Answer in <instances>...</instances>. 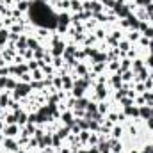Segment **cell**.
<instances>
[{
  "label": "cell",
  "instance_id": "cell-1",
  "mask_svg": "<svg viewBox=\"0 0 153 153\" xmlns=\"http://www.w3.org/2000/svg\"><path fill=\"white\" fill-rule=\"evenodd\" d=\"M71 7H73L75 11H80V9H82V4H80V2H75V0H73V2H71Z\"/></svg>",
  "mask_w": 153,
  "mask_h": 153
},
{
  "label": "cell",
  "instance_id": "cell-2",
  "mask_svg": "<svg viewBox=\"0 0 153 153\" xmlns=\"http://www.w3.org/2000/svg\"><path fill=\"white\" fill-rule=\"evenodd\" d=\"M5 133H7V135H14V133H16V126H11V128H7V130H5Z\"/></svg>",
  "mask_w": 153,
  "mask_h": 153
},
{
  "label": "cell",
  "instance_id": "cell-3",
  "mask_svg": "<svg viewBox=\"0 0 153 153\" xmlns=\"http://www.w3.org/2000/svg\"><path fill=\"white\" fill-rule=\"evenodd\" d=\"M5 144L9 146V150H14V143H13V141H7V143H5Z\"/></svg>",
  "mask_w": 153,
  "mask_h": 153
},
{
  "label": "cell",
  "instance_id": "cell-4",
  "mask_svg": "<svg viewBox=\"0 0 153 153\" xmlns=\"http://www.w3.org/2000/svg\"><path fill=\"white\" fill-rule=\"evenodd\" d=\"M137 38H139V34H137V32H132V36H130V39H137Z\"/></svg>",
  "mask_w": 153,
  "mask_h": 153
},
{
  "label": "cell",
  "instance_id": "cell-5",
  "mask_svg": "<svg viewBox=\"0 0 153 153\" xmlns=\"http://www.w3.org/2000/svg\"><path fill=\"white\" fill-rule=\"evenodd\" d=\"M137 2H139V4H146V5L150 4V0H137Z\"/></svg>",
  "mask_w": 153,
  "mask_h": 153
},
{
  "label": "cell",
  "instance_id": "cell-6",
  "mask_svg": "<svg viewBox=\"0 0 153 153\" xmlns=\"http://www.w3.org/2000/svg\"><path fill=\"white\" fill-rule=\"evenodd\" d=\"M151 18H153V14H151Z\"/></svg>",
  "mask_w": 153,
  "mask_h": 153
}]
</instances>
